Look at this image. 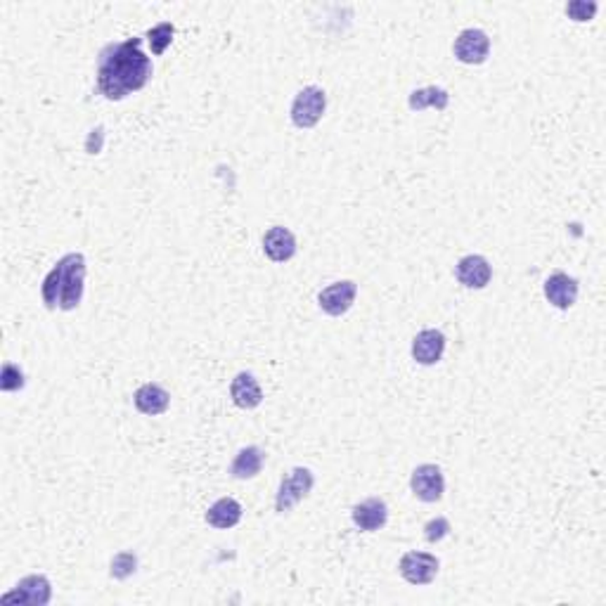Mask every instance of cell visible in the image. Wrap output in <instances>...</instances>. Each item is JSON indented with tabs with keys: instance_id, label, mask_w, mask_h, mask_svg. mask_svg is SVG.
<instances>
[{
	"instance_id": "obj_5",
	"label": "cell",
	"mask_w": 606,
	"mask_h": 606,
	"mask_svg": "<svg viewBox=\"0 0 606 606\" xmlns=\"http://www.w3.org/2000/svg\"><path fill=\"white\" fill-rule=\"evenodd\" d=\"M53 600V585L43 573L26 576L14 585L13 592L0 597V604H22V606H45Z\"/></svg>"
},
{
	"instance_id": "obj_11",
	"label": "cell",
	"mask_w": 606,
	"mask_h": 606,
	"mask_svg": "<svg viewBox=\"0 0 606 606\" xmlns=\"http://www.w3.org/2000/svg\"><path fill=\"white\" fill-rule=\"evenodd\" d=\"M296 237L284 226H273L264 235V252L273 264H287L296 256Z\"/></svg>"
},
{
	"instance_id": "obj_17",
	"label": "cell",
	"mask_w": 606,
	"mask_h": 606,
	"mask_svg": "<svg viewBox=\"0 0 606 606\" xmlns=\"http://www.w3.org/2000/svg\"><path fill=\"white\" fill-rule=\"evenodd\" d=\"M208 526L218 528V531H227V528H235L242 521V505L235 500V497H221L216 500L208 512L204 515Z\"/></svg>"
},
{
	"instance_id": "obj_2",
	"label": "cell",
	"mask_w": 606,
	"mask_h": 606,
	"mask_svg": "<svg viewBox=\"0 0 606 606\" xmlns=\"http://www.w3.org/2000/svg\"><path fill=\"white\" fill-rule=\"evenodd\" d=\"M86 287V256L79 252H72L62 256L43 280V303L50 311H74L83 299Z\"/></svg>"
},
{
	"instance_id": "obj_15",
	"label": "cell",
	"mask_w": 606,
	"mask_h": 606,
	"mask_svg": "<svg viewBox=\"0 0 606 606\" xmlns=\"http://www.w3.org/2000/svg\"><path fill=\"white\" fill-rule=\"evenodd\" d=\"M230 399L242 410H254L264 403V389L252 372H239L230 384Z\"/></svg>"
},
{
	"instance_id": "obj_19",
	"label": "cell",
	"mask_w": 606,
	"mask_h": 606,
	"mask_svg": "<svg viewBox=\"0 0 606 606\" xmlns=\"http://www.w3.org/2000/svg\"><path fill=\"white\" fill-rule=\"evenodd\" d=\"M408 104H410L412 111H424V110H429V107L443 111V110H447V104H450V95H447L446 88H438V86L419 88V91L410 92Z\"/></svg>"
},
{
	"instance_id": "obj_7",
	"label": "cell",
	"mask_w": 606,
	"mask_h": 606,
	"mask_svg": "<svg viewBox=\"0 0 606 606\" xmlns=\"http://www.w3.org/2000/svg\"><path fill=\"white\" fill-rule=\"evenodd\" d=\"M412 495L422 503H438L446 493V478L438 465H419L410 476Z\"/></svg>"
},
{
	"instance_id": "obj_9",
	"label": "cell",
	"mask_w": 606,
	"mask_h": 606,
	"mask_svg": "<svg viewBox=\"0 0 606 606\" xmlns=\"http://www.w3.org/2000/svg\"><path fill=\"white\" fill-rule=\"evenodd\" d=\"M355 296H358V284L353 280H341L322 289L318 294V303L327 315L339 318V315L351 311V306L355 303Z\"/></svg>"
},
{
	"instance_id": "obj_3",
	"label": "cell",
	"mask_w": 606,
	"mask_h": 606,
	"mask_svg": "<svg viewBox=\"0 0 606 606\" xmlns=\"http://www.w3.org/2000/svg\"><path fill=\"white\" fill-rule=\"evenodd\" d=\"M325 91L318 86H306L303 91L296 92L292 110H289V117H292V123H294L296 129H313V126H318L320 119L325 117Z\"/></svg>"
},
{
	"instance_id": "obj_16",
	"label": "cell",
	"mask_w": 606,
	"mask_h": 606,
	"mask_svg": "<svg viewBox=\"0 0 606 606\" xmlns=\"http://www.w3.org/2000/svg\"><path fill=\"white\" fill-rule=\"evenodd\" d=\"M133 403L142 415L148 417L164 415V412L168 410V405H171V393L166 391L164 386L152 384V381H149V384H142L140 389L135 391Z\"/></svg>"
},
{
	"instance_id": "obj_12",
	"label": "cell",
	"mask_w": 606,
	"mask_h": 606,
	"mask_svg": "<svg viewBox=\"0 0 606 606\" xmlns=\"http://www.w3.org/2000/svg\"><path fill=\"white\" fill-rule=\"evenodd\" d=\"M446 343L447 339L441 330H422L412 339V358L427 368L436 365L446 353Z\"/></svg>"
},
{
	"instance_id": "obj_23",
	"label": "cell",
	"mask_w": 606,
	"mask_h": 606,
	"mask_svg": "<svg viewBox=\"0 0 606 606\" xmlns=\"http://www.w3.org/2000/svg\"><path fill=\"white\" fill-rule=\"evenodd\" d=\"M450 531H453L450 521H447L446 516H436V519H431L429 524L424 526V540L431 543V545H436V543H441Z\"/></svg>"
},
{
	"instance_id": "obj_4",
	"label": "cell",
	"mask_w": 606,
	"mask_h": 606,
	"mask_svg": "<svg viewBox=\"0 0 606 606\" xmlns=\"http://www.w3.org/2000/svg\"><path fill=\"white\" fill-rule=\"evenodd\" d=\"M313 486H315V474L308 467H294L287 478H282L280 490L275 497V512L277 515H287L301 500L311 495Z\"/></svg>"
},
{
	"instance_id": "obj_1",
	"label": "cell",
	"mask_w": 606,
	"mask_h": 606,
	"mask_svg": "<svg viewBox=\"0 0 606 606\" xmlns=\"http://www.w3.org/2000/svg\"><path fill=\"white\" fill-rule=\"evenodd\" d=\"M152 60L142 53V38L110 43L98 55V91L111 102L129 98L148 86Z\"/></svg>"
},
{
	"instance_id": "obj_21",
	"label": "cell",
	"mask_w": 606,
	"mask_h": 606,
	"mask_svg": "<svg viewBox=\"0 0 606 606\" xmlns=\"http://www.w3.org/2000/svg\"><path fill=\"white\" fill-rule=\"evenodd\" d=\"M138 571V557H135L133 552H119L117 557L111 559L110 573L111 578H117V581H126Z\"/></svg>"
},
{
	"instance_id": "obj_14",
	"label": "cell",
	"mask_w": 606,
	"mask_h": 606,
	"mask_svg": "<svg viewBox=\"0 0 606 606\" xmlns=\"http://www.w3.org/2000/svg\"><path fill=\"white\" fill-rule=\"evenodd\" d=\"M351 519L361 531L365 533H374L380 531V528L386 526V521H389V507L381 497H368V500H362V503L355 505L351 509Z\"/></svg>"
},
{
	"instance_id": "obj_22",
	"label": "cell",
	"mask_w": 606,
	"mask_h": 606,
	"mask_svg": "<svg viewBox=\"0 0 606 606\" xmlns=\"http://www.w3.org/2000/svg\"><path fill=\"white\" fill-rule=\"evenodd\" d=\"M26 380H24V372L14 365V362H5L3 365V377H0V389L5 393H13V391H19V389H24Z\"/></svg>"
},
{
	"instance_id": "obj_18",
	"label": "cell",
	"mask_w": 606,
	"mask_h": 606,
	"mask_svg": "<svg viewBox=\"0 0 606 606\" xmlns=\"http://www.w3.org/2000/svg\"><path fill=\"white\" fill-rule=\"evenodd\" d=\"M265 453L258 446H246L242 447L237 455H235L233 465H230V474L237 481H249V478H256L264 469Z\"/></svg>"
},
{
	"instance_id": "obj_6",
	"label": "cell",
	"mask_w": 606,
	"mask_h": 606,
	"mask_svg": "<svg viewBox=\"0 0 606 606\" xmlns=\"http://www.w3.org/2000/svg\"><path fill=\"white\" fill-rule=\"evenodd\" d=\"M438 569H441V562L429 552H408L399 563L400 576L410 585H429L438 576Z\"/></svg>"
},
{
	"instance_id": "obj_8",
	"label": "cell",
	"mask_w": 606,
	"mask_h": 606,
	"mask_svg": "<svg viewBox=\"0 0 606 606\" xmlns=\"http://www.w3.org/2000/svg\"><path fill=\"white\" fill-rule=\"evenodd\" d=\"M453 53L462 64H484L490 55V38L484 29H465L455 38Z\"/></svg>"
},
{
	"instance_id": "obj_20",
	"label": "cell",
	"mask_w": 606,
	"mask_h": 606,
	"mask_svg": "<svg viewBox=\"0 0 606 606\" xmlns=\"http://www.w3.org/2000/svg\"><path fill=\"white\" fill-rule=\"evenodd\" d=\"M173 34H176V26L171 24V22H161V24L152 26V29L148 31V41L149 45H152V55H164V50L171 45L173 41Z\"/></svg>"
},
{
	"instance_id": "obj_24",
	"label": "cell",
	"mask_w": 606,
	"mask_h": 606,
	"mask_svg": "<svg viewBox=\"0 0 606 606\" xmlns=\"http://www.w3.org/2000/svg\"><path fill=\"white\" fill-rule=\"evenodd\" d=\"M597 10H600L597 3H585V0H571L569 5H566V14L573 22H590L597 14Z\"/></svg>"
},
{
	"instance_id": "obj_13",
	"label": "cell",
	"mask_w": 606,
	"mask_h": 606,
	"mask_svg": "<svg viewBox=\"0 0 606 606\" xmlns=\"http://www.w3.org/2000/svg\"><path fill=\"white\" fill-rule=\"evenodd\" d=\"M455 275H457L459 284H465L467 289H484L488 287L490 277H493V268H490L488 258L469 254V256L459 258V264L455 265Z\"/></svg>"
},
{
	"instance_id": "obj_10",
	"label": "cell",
	"mask_w": 606,
	"mask_h": 606,
	"mask_svg": "<svg viewBox=\"0 0 606 606\" xmlns=\"http://www.w3.org/2000/svg\"><path fill=\"white\" fill-rule=\"evenodd\" d=\"M543 292H545L552 306L559 308V311H569L578 301L581 287H578L576 277L566 275V273H552L543 284Z\"/></svg>"
}]
</instances>
